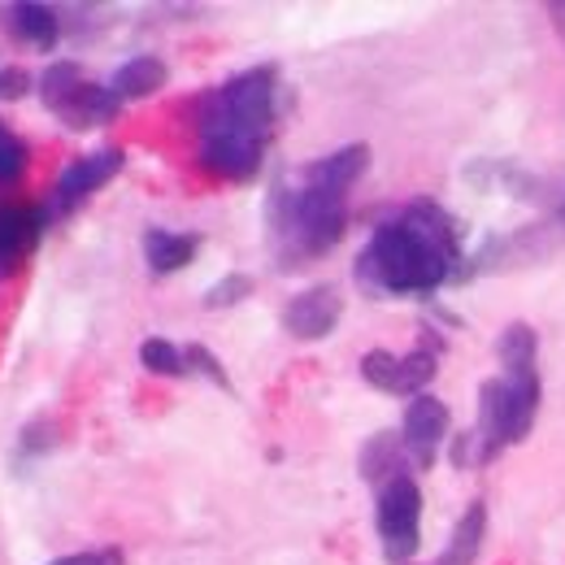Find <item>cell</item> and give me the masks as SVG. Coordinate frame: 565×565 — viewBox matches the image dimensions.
Listing matches in <instances>:
<instances>
[{"label": "cell", "instance_id": "cell-17", "mask_svg": "<svg viewBox=\"0 0 565 565\" xmlns=\"http://www.w3.org/2000/svg\"><path fill=\"white\" fill-rule=\"evenodd\" d=\"M244 296H253V279L248 275H226V279H217L205 287V309H231V305H239Z\"/></svg>", "mask_w": 565, "mask_h": 565}, {"label": "cell", "instance_id": "cell-16", "mask_svg": "<svg viewBox=\"0 0 565 565\" xmlns=\"http://www.w3.org/2000/svg\"><path fill=\"white\" fill-rule=\"evenodd\" d=\"M140 365L148 374H161V379H183L188 374V353L170 340H143L140 344Z\"/></svg>", "mask_w": 565, "mask_h": 565}, {"label": "cell", "instance_id": "cell-10", "mask_svg": "<svg viewBox=\"0 0 565 565\" xmlns=\"http://www.w3.org/2000/svg\"><path fill=\"white\" fill-rule=\"evenodd\" d=\"M448 423H452V418H448V405H444V401H435L430 392L414 396L409 409H405V423H401L405 457H409L414 466L430 470L435 457H439V448H444V439H448Z\"/></svg>", "mask_w": 565, "mask_h": 565}, {"label": "cell", "instance_id": "cell-5", "mask_svg": "<svg viewBox=\"0 0 565 565\" xmlns=\"http://www.w3.org/2000/svg\"><path fill=\"white\" fill-rule=\"evenodd\" d=\"M40 100L71 131L105 127V122H114L122 114V100L109 92V83H92L87 74L78 71V62H53L49 71L40 74Z\"/></svg>", "mask_w": 565, "mask_h": 565}, {"label": "cell", "instance_id": "cell-4", "mask_svg": "<svg viewBox=\"0 0 565 565\" xmlns=\"http://www.w3.org/2000/svg\"><path fill=\"white\" fill-rule=\"evenodd\" d=\"M495 353H500V374L479 387V418L452 448V461H461V466H483V461L500 457L504 448L522 444L540 414L544 387H540V365H535V356H540L535 331L526 322L504 327Z\"/></svg>", "mask_w": 565, "mask_h": 565}, {"label": "cell", "instance_id": "cell-8", "mask_svg": "<svg viewBox=\"0 0 565 565\" xmlns=\"http://www.w3.org/2000/svg\"><path fill=\"white\" fill-rule=\"evenodd\" d=\"M435 370H439V340L435 335L418 340V349L405 356L387 353V349H370L361 356V379L370 387H379L387 396H409V401L423 396L426 383L435 379Z\"/></svg>", "mask_w": 565, "mask_h": 565}, {"label": "cell", "instance_id": "cell-3", "mask_svg": "<svg viewBox=\"0 0 565 565\" xmlns=\"http://www.w3.org/2000/svg\"><path fill=\"white\" fill-rule=\"evenodd\" d=\"M457 270V222L435 201H409L405 210L387 213L356 257V282L374 296H430Z\"/></svg>", "mask_w": 565, "mask_h": 565}, {"label": "cell", "instance_id": "cell-7", "mask_svg": "<svg viewBox=\"0 0 565 565\" xmlns=\"http://www.w3.org/2000/svg\"><path fill=\"white\" fill-rule=\"evenodd\" d=\"M122 166H127V152L122 148H96V152H83V157H74L71 166L62 170V179L53 183V192H49V201H44V217H49V226H57V222H66L78 205H87L109 179H118L122 174Z\"/></svg>", "mask_w": 565, "mask_h": 565}, {"label": "cell", "instance_id": "cell-15", "mask_svg": "<svg viewBox=\"0 0 565 565\" xmlns=\"http://www.w3.org/2000/svg\"><path fill=\"white\" fill-rule=\"evenodd\" d=\"M483 535H488V504L475 500V504L457 518V526H452V535H448V548L430 565H475L479 548H483Z\"/></svg>", "mask_w": 565, "mask_h": 565}, {"label": "cell", "instance_id": "cell-1", "mask_svg": "<svg viewBox=\"0 0 565 565\" xmlns=\"http://www.w3.org/2000/svg\"><path fill=\"white\" fill-rule=\"evenodd\" d=\"M370 166L365 143H344L327 157L287 170L266 196V244L279 270H300L327 257L349 231V192Z\"/></svg>", "mask_w": 565, "mask_h": 565}, {"label": "cell", "instance_id": "cell-14", "mask_svg": "<svg viewBox=\"0 0 565 565\" xmlns=\"http://www.w3.org/2000/svg\"><path fill=\"white\" fill-rule=\"evenodd\" d=\"M9 26H13L18 40H26V44L40 49V53H53L57 40H62V18H57V9L35 4V0L9 4Z\"/></svg>", "mask_w": 565, "mask_h": 565}, {"label": "cell", "instance_id": "cell-20", "mask_svg": "<svg viewBox=\"0 0 565 565\" xmlns=\"http://www.w3.org/2000/svg\"><path fill=\"white\" fill-rule=\"evenodd\" d=\"M31 92V74L22 66H0V100H22Z\"/></svg>", "mask_w": 565, "mask_h": 565}, {"label": "cell", "instance_id": "cell-21", "mask_svg": "<svg viewBox=\"0 0 565 565\" xmlns=\"http://www.w3.org/2000/svg\"><path fill=\"white\" fill-rule=\"evenodd\" d=\"M49 565H122L118 548H96V553H71V557H57Z\"/></svg>", "mask_w": 565, "mask_h": 565}, {"label": "cell", "instance_id": "cell-19", "mask_svg": "<svg viewBox=\"0 0 565 565\" xmlns=\"http://www.w3.org/2000/svg\"><path fill=\"white\" fill-rule=\"evenodd\" d=\"M22 170H26V143L18 140V136L4 127V118H0V188L13 183Z\"/></svg>", "mask_w": 565, "mask_h": 565}, {"label": "cell", "instance_id": "cell-2", "mask_svg": "<svg viewBox=\"0 0 565 565\" xmlns=\"http://www.w3.org/2000/svg\"><path fill=\"white\" fill-rule=\"evenodd\" d=\"M279 131V71L248 66L196 100V161L213 179H257Z\"/></svg>", "mask_w": 565, "mask_h": 565}, {"label": "cell", "instance_id": "cell-6", "mask_svg": "<svg viewBox=\"0 0 565 565\" xmlns=\"http://www.w3.org/2000/svg\"><path fill=\"white\" fill-rule=\"evenodd\" d=\"M374 526H379V540H383L387 562L401 565L418 553V535H423V488L414 483V475H396V479L379 483Z\"/></svg>", "mask_w": 565, "mask_h": 565}, {"label": "cell", "instance_id": "cell-9", "mask_svg": "<svg viewBox=\"0 0 565 565\" xmlns=\"http://www.w3.org/2000/svg\"><path fill=\"white\" fill-rule=\"evenodd\" d=\"M340 313H344L340 287L318 282V287L296 291V296L282 305V331H287L291 340H327V335L340 327Z\"/></svg>", "mask_w": 565, "mask_h": 565}, {"label": "cell", "instance_id": "cell-18", "mask_svg": "<svg viewBox=\"0 0 565 565\" xmlns=\"http://www.w3.org/2000/svg\"><path fill=\"white\" fill-rule=\"evenodd\" d=\"M183 353H188V374H201V379H210L213 387H222V392H235L231 374L222 370V361H217V356H213L205 344H188Z\"/></svg>", "mask_w": 565, "mask_h": 565}, {"label": "cell", "instance_id": "cell-11", "mask_svg": "<svg viewBox=\"0 0 565 565\" xmlns=\"http://www.w3.org/2000/svg\"><path fill=\"white\" fill-rule=\"evenodd\" d=\"M49 231L44 205H0V279L18 275L22 262L35 253L40 235Z\"/></svg>", "mask_w": 565, "mask_h": 565}, {"label": "cell", "instance_id": "cell-12", "mask_svg": "<svg viewBox=\"0 0 565 565\" xmlns=\"http://www.w3.org/2000/svg\"><path fill=\"white\" fill-rule=\"evenodd\" d=\"M196 253H201V235H192V231H170V226H148L143 231V262H148L152 279L179 275Z\"/></svg>", "mask_w": 565, "mask_h": 565}, {"label": "cell", "instance_id": "cell-13", "mask_svg": "<svg viewBox=\"0 0 565 565\" xmlns=\"http://www.w3.org/2000/svg\"><path fill=\"white\" fill-rule=\"evenodd\" d=\"M166 78H170V66H166L157 53H136V57H127L118 71L109 74V92H114L122 105H131V100H143V96L161 92Z\"/></svg>", "mask_w": 565, "mask_h": 565}, {"label": "cell", "instance_id": "cell-22", "mask_svg": "<svg viewBox=\"0 0 565 565\" xmlns=\"http://www.w3.org/2000/svg\"><path fill=\"white\" fill-rule=\"evenodd\" d=\"M548 13H553V22H557V31H562V35H565V4H553Z\"/></svg>", "mask_w": 565, "mask_h": 565}]
</instances>
